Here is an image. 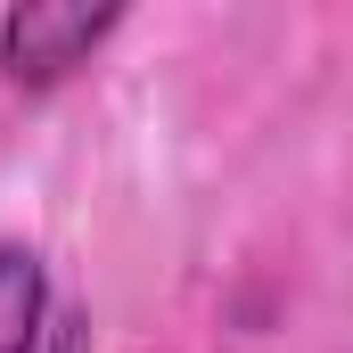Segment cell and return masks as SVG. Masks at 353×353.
<instances>
[{"label":"cell","instance_id":"obj_1","mask_svg":"<svg viewBox=\"0 0 353 353\" xmlns=\"http://www.w3.org/2000/svg\"><path fill=\"white\" fill-rule=\"evenodd\" d=\"M123 33L115 0H17L0 17V74L17 90H58L99 58V41Z\"/></svg>","mask_w":353,"mask_h":353},{"label":"cell","instance_id":"obj_2","mask_svg":"<svg viewBox=\"0 0 353 353\" xmlns=\"http://www.w3.org/2000/svg\"><path fill=\"white\" fill-rule=\"evenodd\" d=\"M50 337V271L33 247L0 239V353H41Z\"/></svg>","mask_w":353,"mask_h":353}]
</instances>
